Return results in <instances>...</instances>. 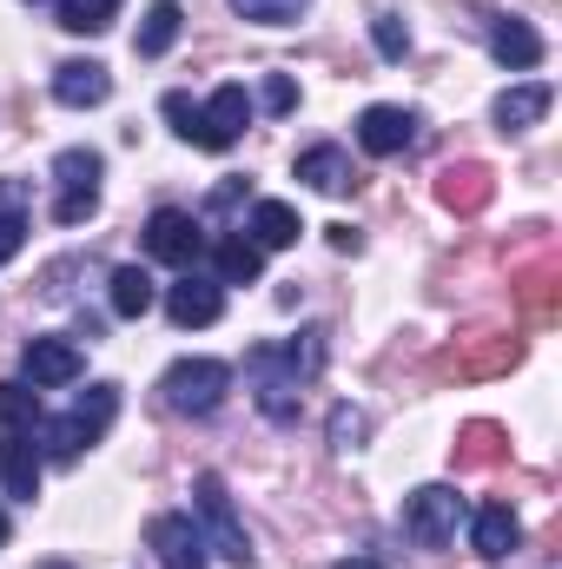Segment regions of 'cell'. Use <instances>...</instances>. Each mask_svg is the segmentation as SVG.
Listing matches in <instances>:
<instances>
[{
    "mask_svg": "<svg viewBox=\"0 0 562 569\" xmlns=\"http://www.w3.org/2000/svg\"><path fill=\"white\" fill-rule=\"evenodd\" d=\"M298 232H304V219H298L284 199H259V206H252V246H259V252L298 246Z\"/></svg>",
    "mask_w": 562,
    "mask_h": 569,
    "instance_id": "21",
    "label": "cell"
},
{
    "mask_svg": "<svg viewBox=\"0 0 562 569\" xmlns=\"http://www.w3.org/2000/svg\"><path fill=\"white\" fill-rule=\"evenodd\" d=\"M550 100H556V93H550L543 80H530V87H510V93L496 100V127H503V133H530V127L550 113Z\"/></svg>",
    "mask_w": 562,
    "mask_h": 569,
    "instance_id": "22",
    "label": "cell"
},
{
    "mask_svg": "<svg viewBox=\"0 0 562 569\" xmlns=\"http://www.w3.org/2000/svg\"><path fill=\"white\" fill-rule=\"evenodd\" d=\"M516 305H523L530 325H556L562 318V259L556 252H543L536 266L516 272Z\"/></svg>",
    "mask_w": 562,
    "mask_h": 569,
    "instance_id": "12",
    "label": "cell"
},
{
    "mask_svg": "<svg viewBox=\"0 0 562 569\" xmlns=\"http://www.w3.org/2000/svg\"><path fill=\"white\" fill-rule=\"evenodd\" d=\"M113 93V73L100 60H60L53 67V100L60 107H100Z\"/></svg>",
    "mask_w": 562,
    "mask_h": 569,
    "instance_id": "17",
    "label": "cell"
},
{
    "mask_svg": "<svg viewBox=\"0 0 562 569\" xmlns=\"http://www.w3.org/2000/svg\"><path fill=\"white\" fill-rule=\"evenodd\" d=\"M259 100H265V113H291V107H298L291 73H265V93H259Z\"/></svg>",
    "mask_w": 562,
    "mask_h": 569,
    "instance_id": "33",
    "label": "cell"
},
{
    "mask_svg": "<svg viewBox=\"0 0 562 569\" xmlns=\"http://www.w3.org/2000/svg\"><path fill=\"white\" fill-rule=\"evenodd\" d=\"M100 172H107V159H100L93 146H67V152L53 159V186H60L53 219H60V226H87V219L100 212Z\"/></svg>",
    "mask_w": 562,
    "mask_h": 569,
    "instance_id": "5",
    "label": "cell"
},
{
    "mask_svg": "<svg viewBox=\"0 0 562 569\" xmlns=\"http://www.w3.org/2000/svg\"><path fill=\"white\" fill-rule=\"evenodd\" d=\"M245 120H252V93H245L239 80H232V87H219V93L205 100V152H225V146H239Z\"/></svg>",
    "mask_w": 562,
    "mask_h": 569,
    "instance_id": "16",
    "label": "cell"
},
{
    "mask_svg": "<svg viewBox=\"0 0 562 569\" xmlns=\"http://www.w3.org/2000/svg\"><path fill=\"white\" fill-rule=\"evenodd\" d=\"M145 543L159 550V563L165 569H205V537H199V523L185 517V510H165V517H152L145 523Z\"/></svg>",
    "mask_w": 562,
    "mask_h": 569,
    "instance_id": "10",
    "label": "cell"
},
{
    "mask_svg": "<svg viewBox=\"0 0 562 569\" xmlns=\"http://www.w3.org/2000/svg\"><path fill=\"white\" fill-rule=\"evenodd\" d=\"M107 284H113L107 298H113V311H120V318H145V311L159 305V284H152V272H145V266H120Z\"/></svg>",
    "mask_w": 562,
    "mask_h": 569,
    "instance_id": "25",
    "label": "cell"
},
{
    "mask_svg": "<svg viewBox=\"0 0 562 569\" xmlns=\"http://www.w3.org/2000/svg\"><path fill=\"white\" fill-rule=\"evenodd\" d=\"M456 523H463V497H456L450 483H423V490H411V503H404V530H411V543L443 550V543L456 537Z\"/></svg>",
    "mask_w": 562,
    "mask_h": 569,
    "instance_id": "7",
    "label": "cell"
},
{
    "mask_svg": "<svg viewBox=\"0 0 562 569\" xmlns=\"http://www.w3.org/2000/svg\"><path fill=\"white\" fill-rule=\"evenodd\" d=\"M331 252H364V232L358 226H331Z\"/></svg>",
    "mask_w": 562,
    "mask_h": 569,
    "instance_id": "35",
    "label": "cell"
},
{
    "mask_svg": "<svg viewBox=\"0 0 562 569\" xmlns=\"http://www.w3.org/2000/svg\"><path fill=\"white\" fill-rule=\"evenodd\" d=\"M0 483H7L13 503L40 497V443H33V430H0Z\"/></svg>",
    "mask_w": 562,
    "mask_h": 569,
    "instance_id": "14",
    "label": "cell"
},
{
    "mask_svg": "<svg viewBox=\"0 0 562 569\" xmlns=\"http://www.w3.org/2000/svg\"><path fill=\"white\" fill-rule=\"evenodd\" d=\"M324 437H331V450H358V443L371 437V425H364V411H358V405H338V411H331V425H324Z\"/></svg>",
    "mask_w": 562,
    "mask_h": 569,
    "instance_id": "31",
    "label": "cell"
},
{
    "mask_svg": "<svg viewBox=\"0 0 562 569\" xmlns=\"http://www.w3.org/2000/svg\"><path fill=\"white\" fill-rule=\"evenodd\" d=\"M47 569H73V563H47Z\"/></svg>",
    "mask_w": 562,
    "mask_h": 569,
    "instance_id": "38",
    "label": "cell"
},
{
    "mask_svg": "<svg viewBox=\"0 0 562 569\" xmlns=\"http://www.w3.org/2000/svg\"><path fill=\"white\" fill-rule=\"evenodd\" d=\"M338 569H384V563H338Z\"/></svg>",
    "mask_w": 562,
    "mask_h": 569,
    "instance_id": "36",
    "label": "cell"
},
{
    "mask_svg": "<svg viewBox=\"0 0 562 569\" xmlns=\"http://www.w3.org/2000/svg\"><path fill=\"white\" fill-rule=\"evenodd\" d=\"M159 113L172 120V133H179V140L205 146V107H199L192 93H165V100H159Z\"/></svg>",
    "mask_w": 562,
    "mask_h": 569,
    "instance_id": "29",
    "label": "cell"
},
{
    "mask_svg": "<svg viewBox=\"0 0 562 569\" xmlns=\"http://www.w3.org/2000/svg\"><path fill=\"white\" fill-rule=\"evenodd\" d=\"M516 365H523V338L483 331V338L443 345V351L430 358V378H436V385H483V378H503V371H516Z\"/></svg>",
    "mask_w": 562,
    "mask_h": 569,
    "instance_id": "2",
    "label": "cell"
},
{
    "mask_svg": "<svg viewBox=\"0 0 562 569\" xmlns=\"http://www.w3.org/2000/svg\"><path fill=\"white\" fill-rule=\"evenodd\" d=\"M510 457V430L490 425V418H476V425L456 430V470H490V463H503Z\"/></svg>",
    "mask_w": 562,
    "mask_h": 569,
    "instance_id": "20",
    "label": "cell"
},
{
    "mask_svg": "<svg viewBox=\"0 0 562 569\" xmlns=\"http://www.w3.org/2000/svg\"><path fill=\"white\" fill-rule=\"evenodd\" d=\"M490 53H496L503 67L530 73V67L543 60V33H536L530 20H490Z\"/></svg>",
    "mask_w": 562,
    "mask_h": 569,
    "instance_id": "19",
    "label": "cell"
},
{
    "mask_svg": "<svg viewBox=\"0 0 562 569\" xmlns=\"http://www.w3.org/2000/svg\"><path fill=\"white\" fill-rule=\"evenodd\" d=\"M179 27H185V13H179L172 0H152L145 20H140V33H133V53H140V60H159V53L179 40Z\"/></svg>",
    "mask_w": 562,
    "mask_h": 569,
    "instance_id": "24",
    "label": "cell"
},
{
    "mask_svg": "<svg viewBox=\"0 0 562 569\" xmlns=\"http://www.w3.org/2000/svg\"><path fill=\"white\" fill-rule=\"evenodd\" d=\"M120 0H60V27L67 33H107Z\"/></svg>",
    "mask_w": 562,
    "mask_h": 569,
    "instance_id": "28",
    "label": "cell"
},
{
    "mask_svg": "<svg viewBox=\"0 0 562 569\" xmlns=\"http://www.w3.org/2000/svg\"><path fill=\"white\" fill-rule=\"evenodd\" d=\"M436 199H443L456 219H470V212H483V206L496 199V172H490L483 159H456V166L436 172Z\"/></svg>",
    "mask_w": 562,
    "mask_h": 569,
    "instance_id": "11",
    "label": "cell"
},
{
    "mask_svg": "<svg viewBox=\"0 0 562 569\" xmlns=\"http://www.w3.org/2000/svg\"><path fill=\"white\" fill-rule=\"evenodd\" d=\"M0 543H7V510H0Z\"/></svg>",
    "mask_w": 562,
    "mask_h": 569,
    "instance_id": "37",
    "label": "cell"
},
{
    "mask_svg": "<svg viewBox=\"0 0 562 569\" xmlns=\"http://www.w3.org/2000/svg\"><path fill=\"white\" fill-rule=\"evenodd\" d=\"M113 411H120V385H93L67 418H53V425H33L40 430V443H47V457L53 463H73L80 450H93L100 437H107V425H113Z\"/></svg>",
    "mask_w": 562,
    "mask_h": 569,
    "instance_id": "3",
    "label": "cell"
},
{
    "mask_svg": "<svg viewBox=\"0 0 562 569\" xmlns=\"http://www.w3.org/2000/svg\"><path fill=\"white\" fill-rule=\"evenodd\" d=\"M20 371H27L33 391H60V385H73V378L87 371V358H80V345H67V338H27Z\"/></svg>",
    "mask_w": 562,
    "mask_h": 569,
    "instance_id": "9",
    "label": "cell"
},
{
    "mask_svg": "<svg viewBox=\"0 0 562 569\" xmlns=\"http://www.w3.org/2000/svg\"><path fill=\"white\" fill-rule=\"evenodd\" d=\"M192 503H199V517H205V530H212V543H219V557L239 569L259 563V550H252V530L239 523V510H232V490H225V477H212V470H199L192 477Z\"/></svg>",
    "mask_w": 562,
    "mask_h": 569,
    "instance_id": "6",
    "label": "cell"
},
{
    "mask_svg": "<svg viewBox=\"0 0 562 569\" xmlns=\"http://www.w3.org/2000/svg\"><path fill=\"white\" fill-rule=\"evenodd\" d=\"M225 391H232V365H219V358H179V365L159 378V398H165V411H179V418L219 411Z\"/></svg>",
    "mask_w": 562,
    "mask_h": 569,
    "instance_id": "4",
    "label": "cell"
},
{
    "mask_svg": "<svg viewBox=\"0 0 562 569\" xmlns=\"http://www.w3.org/2000/svg\"><path fill=\"white\" fill-rule=\"evenodd\" d=\"M371 40H378L384 60H404V53H411V27H404L398 13H378V20H371Z\"/></svg>",
    "mask_w": 562,
    "mask_h": 569,
    "instance_id": "32",
    "label": "cell"
},
{
    "mask_svg": "<svg viewBox=\"0 0 562 569\" xmlns=\"http://www.w3.org/2000/svg\"><path fill=\"white\" fill-rule=\"evenodd\" d=\"M145 252L159 259V266H179V272H192L199 266V252H205V232H199V219L192 212H152L145 219Z\"/></svg>",
    "mask_w": 562,
    "mask_h": 569,
    "instance_id": "8",
    "label": "cell"
},
{
    "mask_svg": "<svg viewBox=\"0 0 562 569\" xmlns=\"http://www.w3.org/2000/svg\"><path fill=\"white\" fill-rule=\"evenodd\" d=\"M298 179L318 186V192H351V186H358V172H351V159H344L338 146H311V152H298Z\"/></svg>",
    "mask_w": 562,
    "mask_h": 569,
    "instance_id": "23",
    "label": "cell"
},
{
    "mask_svg": "<svg viewBox=\"0 0 562 569\" xmlns=\"http://www.w3.org/2000/svg\"><path fill=\"white\" fill-rule=\"evenodd\" d=\"M212 266H219V284H259V272H265V252H259L252 239H219Z\"/></svg>",
    "mask_w": 562,
    "mask_h": 569,
    "instance_id": "26",
    "label": "cell"
},
{
    "mask_svg": "<svg viewBox=\"0 0 562 569\" xmlns=\"http://www.w3.org/2000/svg\"><path fill=\"white\" fill-rule=\"evenodd\" d=\"M20 246H27V212H0V266L20 259Z\"/></svg>",
    "mask_w": 562,
    "mask_h": 569,
    "instance_id": "34",
    "label": "cell"
},
{
    "mask_svg": "<svg viewBox=\"0 0 562 569\" xmlns=\"http://www.w3.org/2000/svg\"><path fill=\"white\" fill-rule=\"evenodd\" d=\"M219 311H225V284L219 279L185 272V279L165 291V318H172L179 331H192V325H219Z\"/></svg>",
    "mask_w": 562,
    "mask_h": 569,
    "instance_id": "13",
    "label": "cell"
},
{
    "mask_svg": "<svg viewBox=\"0 0 562 569\" xmlns=\"http://www.w3.org/2000/svg\"><path fill=\"white\" fill-rule=\"evenodd\" d=\"M470 543H476V557H483V563H503V557L523 543L516 510H510V503H483V510H476V523H470Z\"/></svg>",
    "mask_w": 562,
    "mask_h": 569,
    "instance_id": "18",
    "label": "cell"
},
{
    "mask_svg": "<svg viewBox=\"0 0 562 569\" xmlns=\"http://www.w3.org/2000/svg\"><path fill=\"white\" fill-rule=\"evenodd\" d=\"M304 7H311V0H232V13L252 20V27H291Z\"/></svg>",
    "mask_w": 562,
    "mask_h": 569,
    "instance_id": "30",
    "label": "cell"
},
{
    "mask_svg": "<svg viewBox=\"0 0 562 569\" xmlns=\"http://www.w3.org/2000/svg\"><path fill=\"white\" fill-rule=\"evenodd\" d=\"M411 140H418V113L411 107H364V120H358V146L364 152L391 159V152H404Z\"/></svg>",
    "mask_w": 562,
    "mask_h": 569,
    "instance_id": "15",
    "label": "cell"
},
{
    "mask_svg": "<svg viewBox=\"0 0 562 569\" xmlns=\"http://www.w3.org/2000/svg\"><path fill=\"white\" fill-rule=\"evenodd\" d=\"M40 425V391L33 385H0V430H33Z\"/></svg>",
    "mask_w": 562,
    "mask_h": 569,
    "instance_id": "27",
    "label": "cell"
},
{
    "mask_svg": "<svg viewBox=\"0 0 562 569\" xmlns=\"http://www.w3.org/2000/svg\"><path fill=\"white\" fill-rule=\"evenodd\" d=\"M245 371H252L259 411H265L272 425H298V398H304V385L324 371V325H304V331L284 338V345H259V351L245 358Z\"/></svg>",
    "mask_w": 562,
    "mask_h": 569,
    "instance_id": "1",
    "label": "cell"
}]
</instances>
